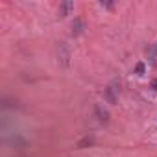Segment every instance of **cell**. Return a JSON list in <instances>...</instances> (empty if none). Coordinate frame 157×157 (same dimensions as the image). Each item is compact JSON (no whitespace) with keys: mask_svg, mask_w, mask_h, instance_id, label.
I'll return each mask as SVG.
<instances>
[{"mask_svg":"<svg viewBox=\"0 0 157 157\" xmlns=\"http://www.w3.org/2000/svg\"><path fill=\"white\" fill-rule=\"evenodd\" d=\"M117 94H118V89H117L115 85H109V87L105 89V100H107L109 104H115V102H117Z\"/></svg>","mask_w":157,"mask_h":157,"instance_id":"obj_1","label":"cell"},{"mask_svg":"<svg viewBox=\"0 0 157 157\" xmlns=\"http://www.w3.org/2000/svg\"><path fill=\"white\" fill-rule=\"evenodd\" d=\"M94 113H96V117H98V120H100V122H104V124H107V122H109V113H107L105 109H102V105H96Z\"/></svg>","mask_w":157,"mask_h":157,"instance_id":"obj_2","label":"cell"},{"mask_svg":"<svg viewBox=\"0 0 157 157\" xmlns=\"http://www.w3.org/2000/svg\"><path fill=\"white\" fill-rule=\"evenodd\" d=\"M72 10H74V4H72V2H61V4H59V15H61V17H67Z\"/></svg>","mask_w":157,"mask_h":157,"instance_id":"obj_3","label":"cell"},{"mask_svg":"<svg viewBox=\"0 0 157 157\" xmlns=\"http://www.w3.org/2000/svg\"><path fill=\"white\" fill-rule=\"evenodd\" d=\"M83 32V21L82 19H76L72 24V35H80Z\"/></svg>","mask_w":157,"mask_h":157,"instance_id":"obj_4","label":"cell"},{"mask_svg":"<svg viewBox=\"0 0 157 157\" xmlns=\"http://www.w3.org/2000/svg\"><path fill=\"white\" fill-rule=\"evenodd\" d=\"M135 72H137V74H142V72H144V63H139V65L135 67Z\"/></svg>","mask_w":157,"mask_h":157,"instance_id":"obj_5","label":"cell"},{"mask_svg":"<svg viewBox=\"0 0 157 157\" xmlns=\"http://www.w3.org/2000/svg\"><path fill=\"white\" fill-rule=\"evenodd\" d=\"M87 144L91 146V144H93V139H85V140H82V142H80V148H83V146H87Z\"/></svg>","mask_w":157,"mask_h":157,"instance_id":"obj_6","label":"cell"},{"mask_svg":"<svg viewBox=\"0 0 157 157\" xmlns=\"http://www.w3.org/2000/svg\"><path fill=\"white\" fill-rule=\"evenodd\" d=\"M151 89H153V91H155V93H157V78H155V80H153V82H151Z\"/></svg>","mask_w":157,"mask_h":157,"instance_id":"obj_7","label":"cell"},{"mask_svg":"<svg viewBox=\"0 0 157 157\" xmlns=\"http://www.w3.org/2000/svg\"><path fill=\"white\" fill-rule=\"evenodd\" d=\"M151 52H153V54H155V56H157V43H155V44H153V46H151Z\"/></svg>","mask_w":157,"mask_h":157,"instance_id":"obj_8","label":"cell"}]
</instances>
